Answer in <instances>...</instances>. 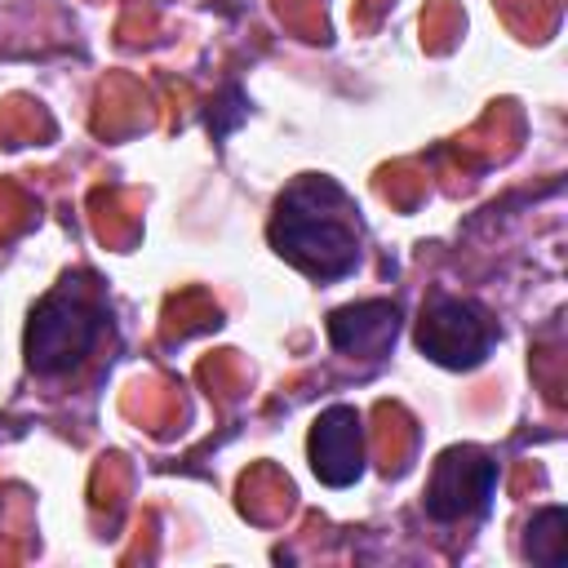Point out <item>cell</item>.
Masks as SVG:
<instances>
[{"mask_svg":"<svg viewBox=\"0 0 568 568\" xmlns=\"http://www.w3.org/2000/svg\"><path fill=\"white\" fill-rule=\"evenodd\" d=\"M413 342L430 364L466 373V368H479L493 355L497 324L488 320V311L479 302L439 288V293L426 297V306L417 315V328H413Z\"/></svg>","mask_w":568,"mask_h":568,"instance_id":"3","label":"cell"},{"mask_svg":"<svg viewBox=\"0 0 568 568\" xmlns=\"http://www.w3.org/2000/svg\"><path fill=\"white\" fill-rule=\"evenodd\" d=\"M106 328H111V311L93 275L84 271L62 275V284H53L27 315V333H22L27 368L36 377H71L102 346Z\"/></svg>","mask_w":568,"mask_h":568,"instance_id":"2","label":"cell"},{"mask_svg":"<svg viewBox=\"0 0 568 568\" xmlns=\"http://www.w3.org/2000/svg\"><path fill=\"white\" fill-rule=\"evenodd\" d=\"M524 555L537 568H568V510L541 506L524 528Z\"/></svg>","mask_w":568,"mask_h":568,"instance_id":"7","label":"cell"},{"mask_svg":"<svg viewBox=\"0 0 568 568\" xmlns=\"http://www.w3.org/2000/svg\"><path fill=\"white\" fill-rule=\"evenodd\" d=\"M271 248L315 284H337L359 266V204L328 173L293 178L266 222Z\"/></svg>","mask_w":568,"mask_h":568,"instance_id":"1","label":"cell"},{"mask_svg":"<svg viewBox=\"0 0 568 568\" xmlns=\"http://www.w3.org/2000/svg\"><path fill=\"white\" fill-rule=\"evenodd\" d=\"M311 475L324 488H351L364 475V417L355 404H328L306 435Z\"/></svg>","mask_w":568,"mask_h":568,"instance_id":"5","label":"cell"},{"mask_svg":"<svg viewBox=\"0 0 568 568\" xmlns=\"http://www.w3.org/2000/svg\"><path fill=\"white\" fill-rule=\"evenodd\" d=\"M248 115V98L240 93V84H222L217 89V98L209 102V115H204V124H209V133H213V142H222L240 120Z\"/></svg>","mask_w":568,"mask_h":568,"instance_id":"8","label":"cell"},{"mask_svg":"<svg viewBox=\"0 0 568 568\" xmlns=\"http://www.w3.org/2000/svg\"><path fill=\"white\" fill-rule=\"evenodd\" d=\"M497 479H501V470L479 444H453L430 466V479L422 488V510L435 524L479 519V515H488V506L497 497Z\"/></svg>","mask_w":568,"mask_h":568,"instance_id":"4","label":"cell"},{"mask_svg":"<svg viewBox=\"0 0 568 568\" xmlns=\"http://www.w3.org/2000/svg\"><path fill=\"white\" fill-rule=\"evenodd\" d=\"M324 328H328L333 351H342L351 359H382V355H390V346L399 337V306L386 297L346 302V306L328 311Z\"/></svg>","mask_w":568,"mask_h":568,"instance_id":"6","label":"cell"}]
</instances>
